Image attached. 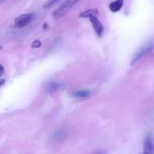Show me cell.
Listing matches in <instances>:
<instances>
[{"mask_svg":"<svg viewBox=\"0 0 154 154\" xmlns=\"http://www.w3.org/2000/svg\"><path fill=\"white\" fill-rule=\"evenodd\" d=\"M4 72H5L4 67H3V66L0 64V77H1L3 74H4Z\"/></svg>","mask_w":154,"mask_h":154,"instance_id":"7c38bea8","label":"cell"},{"mask_svg":"<svg viewBox=\"0 0 154 154\" xmlns=\"http://www.w3.org/2000/svg\"><path fill=\"white\" fill-rule=\"evenodd\" d=\"M35 14L33 13L22 14L17 17L14 20V25L18 28H23L32 22L34 18Z\"/></svg>","mask_w":154,"mask_h":154,"instance_id":"277c9868","label":"cell"},{"mask_svg":"<svg viewBox=\"0 0 154 154\" xmlns=\"http://www.w3.org/2000/svg\"><path fill=\"white\" fill-rule=\"evenodd\" d=\"M79 0H64L57 9L53 12L52 15L54 19L57 20L66 14Z\"/></svg>","mask_w":154,"mask_h":154,"instance_id":"7a4b0ae2","label":"cell"},{"mask_svg":"<svg viewBox=\"0 0 154 154\" xmlns=\"http://www.w3.org/2000/svg\"><path fill=\"white\" fill-rule=\"evenodd\" d=\"M60 87V84L57 82H51L48 86V90L49 93H52L57 91L59 88Z\"/></svg>","mask_w":154,"mask_h":154,"instance_id":"ba28073f","label":"cell"},{"mask_svg":"<svg viewBox=\"0 0 154 154\" xmlns=\"http://www.w3.org/2000/svg\"><path fill=\"white\" fill-rule=\"evenodd\" d=\"M98 154H104V153H98Z\"/></svg>","mask_w":154,"mask_h":154,"instance_id":"2e32d148","label":"cell"},{"mask_svg":"<svg viewBox=\"0 0 154 154\" xmlns=\"http://www.w3.org/2000/svg\"><path fill=\"white\" fill-rule=\"evenodd\" d=\"M41 45H42V43H41L40 41L39 40L34 41V42L32 43V47H33V48H40Z\"/></svg>","mask_w":154,"mask_h":154,"instance_id":"8fae6325","label":"cell"},{"mask_svg":"<svg viewBox=\"0 0 154 154\" xmlns=\"http://www.w3.org/2000/svg\"><path fill=\"white\" fill-rule=\"evenodd\" d=\"M152 150H153V153H154V141L152 143Z\"/></svg>","mask_w":154,"mask_h":154,"instance_id":"5bb4252c","label":"cell"},{"mask_svg":"<svg viewBox=\"0 0 154 154\" xmlns=\"http://www.w3.org/2000/svg\"><path fill=\"white\" fill-rule=\"evenodd\" d=\"M98 15V11L97 9H90V10H87L85 11L82 12L79 15V17H80L88 18L96 34L99 37H101V36H102L103 32H104V26H103L102 23L100 22V20L97 17Z\"/></svg>","mask_w":154,"mask_h":154,"instance_id":"6da1fadb","label":"cell"},{"mask_svg":"<svg viewBox=\"0 0 154 154\" xmlns=\"http://www.w3.org/2000/svg\"><path fill=\"white\" fill-rule=\"evenodd\" d=\"M124 0H115L109 5V9L113 13L119 11L123 6Z\"/></svg>","mask_w":154,"mask_h":154,"instance_id":"5b68a950","label":"cell"},{"mask_svg":"<svg viewBox=\"0 0 154 154\" xmlns=\"http://www.w3.org/2000/svg\"><path fill=\"white\" fill-rule=\"evenodd\" d=\"M2 48V46H0V50H1Z\"/></svg>","mask_w":154,"mask_h":154,"instance_id":"9a60e30c","label":"cell"},{"mask_svg":"<svg viewBox=\"0 0 154 154\" xmlns=\"http://www.w3.org/2000/svg\"><path fill=\"white\" fill-rule=\"evenodd\" d=\"M60 1H61V0H48V1L45 3V5H44V8L51 7V6L57 4V3Z\"/></svg>","mask_w":154,"mask_h":154,"instance_id":"30bf717a","label":"cell"},{"mask_svg":"<svg viewBox=\"0 0 154 154\" xmlns=\"http://www.w3.org/2000/svg\"><path fill=\"white\" fill-rule=\"evenodd\" d=\"M153 48H154L153 42H149V43L146 44V45H144V46H143L142 48H140V49L135 53L134 57H133L132 60H131V65L135 64V63H137L139 60H140L142 57L146 56V54H149V53L153 50Z\"/></svg>","mask_w":154,"mask_h":154,"instance_id":"3957f363","label":"cell"},{"mask_svg":"<svg viewBox=\"0 0 154 154\" xmlns=\"http://www.w3.org/2000/svg\"><path fill=\"white\" fill-rule=\"evenodd\" d=\"M143 154H154L152 150V143L149 136L146 137L143 144Z\"/></svg>","mask_w":154,"mask_h":154,"instance_id":"8992f818","label":"cell"},{"mask_svg":"<svg viewBox=\"0 0 154 154\" xmlns=\"http://www.w3.org/2000/svg\"><path fill=\"white\" fill-rule=\"evenodd\" d=\"M5 83V79H0V86L4 85Z\"/></svg>","mask_w":154,"mask_h":154,"instance_id":"4fadbf2b","label":"cell"},{"mask_svg":"<svg viewBox=\"0 0 154 154\" xmlns=\"http://www.w3.org/2000/svg\"><path fill=\"white\" fill-rule=\"evenodd\" d=\"M73 96L77 99H84V98L88 97L90 95V91L87 90H82L79 91L75 92L73 93Z\"/></svg>","mask_w":154,"mask_h":154,"instance_id":"52a82bcc","label":"cell"},{"mask_svg":"<svg viewBox=\"0 0 154 154\" xmlns=\"http://www.w3.org/2000/svg\"><path fill=\"white\" fill-rule=\"evenodd\" d=\"M65 136V133L62 130H60V131H57V132H55V133L54 134V135H53V141H60V139H62V138H64Z\"/></svg>","mask_w":154,"mask_h":154,"instance_id":"9c48e42d","label":"cell"}]
</instances>
